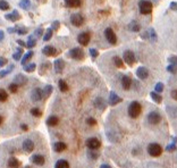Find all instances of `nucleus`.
<instances>
[{"mask_svg":"<svg viewBox=\"0 0 177 168\" xmlns=\"http://www.w3.org/2000/svg\"><path fill=\"white\" fill-rule=\"evenodd\" d=\"M142 111V106L139 101H132L128 106V115L132 118H137Z\"/></svg>","mask_w":177,"mask_h":168,"instance_id":"nucleus-1","label":"nucleus"},{"mask_svg":"<svg viewBox=\"0 0 177 168\" xmlns=\"http://www.w3.org/2000/svg\"><path fill=\"white\" fill-rule=\"evenodd\" d=\"M148 153L150 154L151 157H159V156H161L162 153V148L160 144L158 143H156V142H152L150 143L149 146H148Z\"/></svg>","mask_w":177,"mask_h":168,"instance_id":"nucleus-2","label":"nucleus"},{"mask_svg":"<svg viewBox=\"0 0 177 168\" xmlns=\"http://www.w3.org/2000/svg\"><path fill=\"white\" fill-rule=\"evenodd\" d=\"M139 9L140 13L143 15H148L152 11V4L149 0H141L139 2Z\"/></svg>","mask_w":177,"mask_h":168,"instance_id":"nucleus-3","label":"nucleus"},{"mask_svg":"<svg viewBox=\"0 0 177 168\" xmlns=\"http://www.w3.org/2000/svg\"><path fill=\"white\" fill-rule=\"evenodd\" d=\"M148 122L151 125H157V124H159L161 122V115L158 111H151L148 115Z\"/></svg>","mask_w":177,"mask_h":168,"instance_id":"nucleus-4","label":"nucleus"},{"mask_svg":"<svg viewBox=\"0 0 177 168\" xmlns=\"http://www.w3.org/2000/svg\"><path fill=\"white\" fill-rule=\"evenodd\" d=\"M69 57L75 60H82L84 58V51L81 48H74L69 51Z\"/></svg>","mask_w":177,"mask_h":168,"instance_id":"nucleus-5","label":"nucleus"},{"mask_svg":"<svg viewBox=\"0 0 177 168\" xmlns=\"http://www.w3.org/2000/svg\"><path fill=\"white\" fill-rule=\"evenodd\" d=\"M105 37H106V39H107V41L109 42L110 45H115L117 42L116 34H115L113 29H110V27H108V29H106L105 30Z\"/></svg>","mask_w":177,"mask_h":168,"instance_id":"nucleus-6","label":"nucleus"},{"mask_svg":"<svg viewBox=\"0 0 177 168\" xmlns=\"http://www.w3.org/2000/svg\"><path fill=\"white\" fill-rule=\"evenodd\" d=\"M123 57H124V60L125 63L127 64V65H129V66H133L134 64H135V55H134V53H133L132 50H126L124 53V55H123Z\"/></svg>","mask_w":177,"mask_h":168,"instance_id":"nucleus-7","label":"nucleus"},{"mask_svg":"<svg viewBox=\"0 0 177 168\" xmlns=\"http://www.w3.org/2000/svg\"><path fill=\"white\" fill-rule=\"evenodd\" d=\"M71 23H72L74 26L79 27V26H82L84 23V18L83 16L81 15V14H77V13H75V14H73L72 16H71Z\"/></svg>","mask_w":177,"mask_h":168,"instance_id":"nucleus-8","label":"nucleus"},{"mask_svg":"<svg viewBox=\"0 0 177 168\" xmlns=\"http://www.w3.org/2000/svg\"><path fill=\"white\" fill-rule=\"evenodd\" d=\"M87 147L90 150H98L101 147V142L99 141L98 139L90 138L87 140Z\"/></svg>","mask_w":177,"mask_h":168,"instance_id":"nucleus-9","label":"nucleus"},{"mask_svg":"<svg viewBox=\"0 0 177 168\" xmlns=\"http://www.w3.org/2000/svg\"><path fill=\"white\" fill-rule=\"evenodd\" d=\"M91 40V35L90 33H87V32H82V33L79 34V37H77V41L81 45H89V42Z\"/></svg>","mask_w":177,"mask_h":168,"instance_id":"nucleus-10","label":"nucleus"},{"mask_svg":"<svg viewBox=\"0 0 177 168\" xmlns=\"http://www.w3.org/2000/svg\"><path fill=\"white\" fill-rule=\"evenodd\" d=\"M42 98H43V90H41L40 88H35V89L32 91V93H31V99H32V101L38 102V101H41Z\"/></svg>","mask_w":177,"mask_h":168,"instance_id":"nucleus-11","label":"nucleus"},{"mask_svg":"<svg viewBox=\"0 0 177 168\" xmlns=\"http://www.w3.org/2000/svg\"><path fill=\"white\" fill-rule=\"evenodd\" d=\"M22 148L25 152H32L34 149V142L32 140H30V139H27V140H25V141L23 142Z\"/></svg>","mask_w":177,"mask_h":168,"instance_id":"nucleus-12","label":"nucleus"},{"mask_svg":"<svg viewBox=\"0 0 177 168\" xmlns=\"http://www.w3.org/2000/svg\"><path fill=\"white\" fill-rule=\"evenodd\" d=\"M136 75H137V77L140 80H145L149 76V71H148V68L141 66V67H139L136 69Z\"/></svg>","mask_w":177,"mask_h":168,"instance_id":"nucleus-13","label":"nucleus"},{"mask_svg":"<svg viewBox=\"0 0 177 168\" xmlns=\"http://www.w3.org/2000/svg\"><path fill=\"white\" fill-rule=\"evenodd\" d=\"M109 105L110 106H116L117 104H119L121 101V97H118L116 94V92H114V91H111L109 94Z\"/></svg>","mask_w":177,"mask_h":168,"instance_id":"nucleus-14","label":"nucleus"},{"mask_svg":"<svg viewBox=\"0 0 177 168\" xmlns=\"http://www.w3.org/2000/svg\"><path fill=\"white\" fill-rule=\"evenodd\" d=\"M14 83L15 84H17V85H25L27 83V77L25 76V75L23 74H17L14 77Z\"/></svg>","mask_w":177,"mask_h":168,"instance_id":"nucleus-15","label":"nucleus"},{"mask_svg":"<svg viewBox=\"0 0 177 168\" xmlns=\"http://www.w3.org/2000/svg\"><path fill=\"white\" fill-rule=\"evenodd\" d=\"M31 161H32L34 165L42 166V165H44L45 159L43 156H41V154H34V156H32V158H31Z\"/></svg>","mask_w":177,"mask_h":168,"instance_id":"nucleus-16","label":"nucleus"},{"mask_svg":"<svg viewBox=\"0 0 177 168\" xmlns=\"http://www.w3.org/2000/svg\"><path fill=\"white\" fill-rule=\"evenodd\" d=\"M121 86H123V89L124 90L131 89V86H132V80H131L129 76L124 75V76L121 77Z\"/></svg>","mask_w":177,"mask_h":168,"instance_id":"nucleus-17","label":"nucleus"},{"mask_svg":"<svg viewBox=\"0 0 177 168\" xmlns=\"http://www.w3.org/2000/svg\"><path fill=\"white\" fill-rule=\"evenodd\" d=\"M53 65H55V71H56V73H61V72L64 71L65 63H64V60L60 59V58L55 60Z\"/></svg>","mask_w":177,"mask_h":168,"instance_id":"nucleus-18","label":"nucleus"},{"mask_svg":"<svg viewBox=\"0 0 177 168\" xmlns=\"http://www.w3.org/2000/svg\"><path fill=\"white\" fill-rule=\"evenodd\" d=\"M42 53H43V55H45V56H55L57 53V50L55 47H51V45H45L44 48H43V50H42Z\"/></svg>","mask_w":177,"mask_h":168,"instance_id":"nucleus-19","label":"nucleus"},{"mask_svg":"<svg viewBox=\"0 0 177 168\" xmlns=\"http://www.w3.org/2000/svg\"><path fill=\"white\" fill-rule=\"evenodd\" d=\"M94 106H95L98 109H100V110H105L106 107H107V104H106V101L103 100L102 98L99 97L94 100Z\"/></svg>","mask_w":177,"mask_h":168,"instance_id":"nucleus-20","label":"nucleus"},{"mask_svg":"<svg viewBox=\"0 0 177 168\" xmlns=\"http://www.w3.org/2000/svg\"><path fill=\"white\" fill-rule=\"evenodd\" d=\"M67 149V146H66V143L64 142H56L55 144H53V150L56 151V152H63L65 150Z\"/></svg>","mask_w":177,"mask_h":168,"instance_id":"nucleus-21","label":"nucleus"},{"mask_svg":"<svg viewBox=\"0 0 177 168\" xmlns=\"http://www.w3.org/2000/svg\"><path fill=\"white\" fill-rule=\"evenodd\" d=\"M19 18H21V15H19V13L17 10H14L13 13L6 15V19L10 21V22H16V21H18Z\"/></svg>","mask_w":177,"mask_h":168,"instance_id":"nucleus-22","label":"nucleus"},{"mask_svg":"<svg viewBox=\"0 0 177 168\" xmlns=\"http://www.w3.org/2000/svg\"><path fill=\"white\" fill-rule=\"evenodd\" d=\"M82 1L81 0H65V5L69 8H77L81 6Z\"/></svg>","mask_w":177,"mask_h":168,"instance_id":"nucleus-23","label":"nucleus"},{"mask_svg":"<svg viewBox=\"0 0 177 168\" xmlns=\"http://www.w3.org/2000/svg\"><path fill=\"white\" fill-rule=\"evenodd\" d=\"M58 123H59V118L55 115L48 117V119H47V124H48L49 126H57Z\"/></svg>","mask_w":177,"mask_h":168,"instance_id":"nucleus-24","label":"nucleus"},{"mask_svg":"<svg viewBox=\"0 0 177 168\" xmlns=\"http://www.w3.org/2000/svg\"><path fill=\"white\" fill-rule=\"evenodd\" d=\"M21 162H19L18 159H16V158L11 157L9 160H8V167L9 168H18Z\"/></svg>","mask_w":177,"mask_h":168,"instance_id":"nucleus-25","label":"nucleus"},{"mask_svg":"<svg viewBox=\"0 0 177 168\" xmlns=\"http://www.w3.org/2000/svg\"><path fill=\"white\" fill-rule=\"evenodd\" d=\"M140 29H141L140 24L137 22H135V21H133V22H131L129 24H128V30H129V31H133V32H139Z\"/></svg>","mask_w":177,"mask_h":168,"instance_id":"nucleus-26","label":"nucleus"},{"mask_svg":"<svg viewBox=\"0 0 177 168\" xmlns=\"http://www.w3.org/2000/svg\"><path fill=\"white\" fill-rule=\"evenodd\" d=\"M55 168H69V164L65 159H59L55 165Z\"/></svg>","mask_w":177,"mask_h":168,"instance_id":"nucleus-27","label":"nucleus"},{"mask_svg":"<svg viewBox=\"0 0 177 168\" xmlns=\"http://www.w3.org/2000/svg\"><path fill=\"white\" fill-rule=\"evenodd\" d=\"M33 51H29V53H26L24 56H23V58H22V65L24 66V65H26L27 63H29V60L33 57Z\"/></svg>","mask_w":177,"mask_h":168,"instance_id":"nucleus-28","label":"nucleus"},{"mask_svg":"<svg viewBox=\"0 0 177 168\" xmlns=\"http://www.w3.org/2000/svg\"><path fill=\"white\" fill-rule=\"evenodd\" d=\"M150 96H151V98H152V100L155 101V102H157V104H160V102L162 101V97L160 96V93L156 92V91L151 92Z\"/></svg>","mask_w":177,"mask_h":168,"instance_id":"nucleus-29","label":"nucleus"},{"mask_svg":"<svg viewBox=\"0 0 177 168\" xmlns=\"http://www.w3.org/2000/svg\"><path fill=\"white\" fill-rule=\"evenodd\" d=\"M58 86H59V90H60L61 92H66V91H68V84L65 82L64 80H59Z\"/></svg>","mask_w":177,"mask_h":168,"instance_id":"nucleus-30","label":"nucleus"},{"mask_svg":"<svg viewBox=\"0 0 177 168\" xmlns=\"http://www.w3.org/2000/svg\"><path fill=\"white\" fill-rule=\"evenodd\" d=\"M24 71L27 72V73H32V72L35 71V68H37V65L35 64H26V65H24Z\"/></svg>","mask_w":177,"mask_h":168,"instance_id":"nucleus-31","label":"nucleus"},{"mask_svg":"<svg viewBox=\"0 0 177 168\" xmlns=\"http://www.w3.org/2000/svg\"><path fill=\"white\" fill-rule=\"evenodd\" d=\"M114 64H115V65H116V67H118V68H121L123 66H124L123 59H121V57H118V56L114 57Z\"/></svg>","mask_w":177,"mask_h":168,"instance_id":"nucleus-32","label":"nucleus"},{"mask_svg":"<svg viewBox=\"0 0 177 168\" xmlns=\"http://www.w3.org/2000/svg\"><path fill=\"white\" fill-rule=\"evenodd\" d=\"M52 85H45L44 89H43V97L48 98L51 94V92H52Z\"/></svg>","mask_w":177,"mask_h":168,"instance_id":"nucleus-33","label":"nucleus"},{"mask_svg":"<svg viewBox=\"0 0 177 168\" xmlns=\"http://www.w3.org/2000/svg\"><path fill=\"white\" fill-rule=\"evenodd\" d=\"M19 7L23 8V9H30L31 1L30 0H21V2H19Z\"/></svg>","mask_w":177,"mask_h":168,"instance_id":"nucleus-34","label":"nucleus"},{"mask_svg":"<svg viewBox=\"0 0 177 168\" xmlns=\"http://www.w3.org/2000/svg\"><path fill=\"white\" fill-rule=\"evenodd\" d=\"M176 141H177V139L174 138L173 139V143H170V144H168V146L166 147V151L171 152V151H174V150L176 149Z\"/></svg>","mask_w":177,"mask_h":168,"instance_id":"nucleus-35","label":"nucleus"},{"mask_svg":"<svg viewBox=\"0 0 177 168\" xmlns=\"http://www.w3.org/2000/svg\"><path fill=\"white\" fill-rule=\"evenodd\" d=\"M8 99V93L6 92V90L0 89V102H5Z\"/></svg>","mask_w":177,"mask_h":168,"instance_id":"nucleus-36","label":"nucleus"},{"mask_svg":"<svg viewBox=\"0 0 177 168\" xmlns=\"http://www.w3.org/2000/svg\"><path fill=\"white\" fill-rule=\"evenodd\" d=\"M13 69H14V65H10V67L8 68V69H6V71H0V79H2L6 75H8Z\"/></svg>","mask_w":177,"mask_h":168,"instance_id":"nucleus-37","label":"nucleus"},{"mask_svg":"<svg viewBox=\"0 0 177 168\" xmlns=\"http://www.w3.org/2000/svg\"><path fill=\"white\" fill-rule=\"evenodd\" d=\"M51 37H52V29L50 27V29H48L47 32H45L44 37H43V40H44V41H49L50 39H51Z\"/></svg>","mask_w":177,"mask_h":168,"instance_id":"nucleus-38","label":"nucleus"},{"mask_svg":"<svg viewBox=\"0 0 177 168\" xmlns=\"http://www.w3.org/2000/svg\"><path fill=\"white\" fill-rule=\"evenodd\" d=\"M35 45H37V40L32 37H29V41H27V43H26L27 48H33V47H35Z\"/></svg>","mask_w":177,"mask_h":168,"instance_id":"nucleus-39","label":"nucleus"},{"mask_svg":"<svg viewBox=\"0 0 177 168\" xmlns=\"http://www.w3.org/2000/svg\"><path fill=\"white\" fill-rule=\"evenodd\" d=\"M0 9L1 10H8L9 9V4L5 0H0Z\"/></svg>","mask_w":177,"mask_h":168,"instance_id":"nucleus-40","label":"nucleus"},{"mask_svg":"<svg viewBox=\"0 0 177 168\" xmlns=\"http://www.w3.org/2000/svg\"><path fill=\"white\" fill-rule=\"evenodd\" d=\"M31 114H32L34 117H41L42 116V111L39 108H33L31 110Z\"/></svg>","mask_w":177,"mask_h":168,"instance_id":"nucleus-41","label":"nucleus"},{"mask_svg":"<svg viewBox=\"0 0 177 168\" xmlns=\"http://www.w3.org/2000/svg\"><path fill=\"white\" fill-rule=\"evenodd\" d=\"M9 91H10L11 93H16L18 91V85L15 84V83H11L10 85H9Z\"/></svg>","mask_w":177,"mask_h":168,"instance_id":"nucleus-42","label":"nucleus"},{"mask_svg":"<svg viewBox=\"0 0 177 168\" xmlns=\"http://www.w3.org/2000/svg\"><path fill=\"white\" fill-rule=\"evenodd\" d=\"M162 90H164V84H162L161 82H158L155 86V91L158 92V93H160V92H162Z\"/></svg>","mask_w":177,"mask_h":168,"instance_id":"nucleus-43","label":"nucleus"},{"mask_svg":"<svg viewBox=\"0 0 177 168\" xmlns=\"http://www.w3.org/2000/svg\"><path fill=\"white\" fill-rule=\"evenodd\" d=\"M167 71L170 72V73H173V74H176V73H177V66H176V65H171V64H169V66L167 67Z\"/></svg>","mask_w":177,"mask_h":168,"instance_id":"nucleus-44","label":"nucleus"},{"mask_svg":"<svg viewBox=\"0 0 177 168\" xmlns=\"http://www.w3.org/2000/svg\"><path fill=\"white\" fill-rule=\"evenodd\" d=\"M94 151H95V150H90L87 154H89V157H90L91 159H98V158H99V154H98L97 152H94Z\"/></svg>","mask_w":177,"mask_h":168,"instance_id":"nucleus-45","label":"nucleus"},{"mask_svg":"<svg viewBox=\"0 0 177 168\" xmlns=\"http://www.w3.org/2000/svg\"><path fill=\"white\" fill-rule=\"evenodd\" d=\"M87 124L89 126H94V125H97V120L94 119V118H92V117H90V118L87 119Z\"/></svg>","mask_w":177,"mask_h":168,"instance_id":"nucleus-46","label":"nucleus"},{"mask_svg":"<svg viewBox=\"0 0 177 168\" xmlns=\"http://www.w3.org/2000/svg\"><path fill=\"white\" fill-rule=\"evenodd\" d=\"M90 55L92 58H97V57L99 56V51L97 50V49H90Z\"/></svg>","mask_w":177,"mask_h":168,"instance_id":"nucleus-47","label":"nucleus"},{"mask_svg":"<svg viewBox=\"0 0 177 168\" xmlns=\"http://www.w3.org/2000/svg\"><path fill=\"white\" fill-rule=\"evenodd\" d=\"M149 33H150V37L152 41H156L157 40V34H156L155 30L153 29H150V31H149Z\"/></svg>","mask_w":177,"mask_h":168,"instance_id":"nucleus-48","label":"nucleus"},{"mask_svg":"<svg viewBox=\"0 0 177 168\" xmlns=\"http://www.w3.org/2000/svg\"><path fill=\"white\" fill-rule=\"evenodd\" d=\"M168 61H169V64H171V65H176L177 66V56H171L168 58Z\"/></svg>","mask_w":177,"mask_h":168,"instance_id":"nucleus-49","label":"nucleus"},{"mask_svg":"<svg viewBox=\"0 0 177 168\" xmlns=\"http://www.w3.org/2000/svg\"><path fill=\"white\" fill-rule=\"evenodd\" d=\"M21 56H22V51L18 50V51H16V53L13 55V58L15 60H21Z\"/></svg>","mask_w":177,"mask_h":168,"instance_id":"nucleus-50","label":"nucleus"},{"mask_svg":"<svg viewBox=\"0 0 177 168\" xmlns=\"http://www.w3.org/2000/svg\"><path fill=\"white\" fill-rule=\"evenodd\" d=\"M7 64H8V60L6 59V58L0 57V67H4V66H6Z\"/></svg>","mask_w":177,"mask_h":168,"instance_id":"nucleus-51","label":"nucleus"},{"mask_svg":"<svg viewBox=\"0 0 177 168\" xmlns=\"http://www.w3.org/2000/svg\"><path fill=\"white\" fill-rule=\"evenodd\" d=\"M59 26H60V24H59V22L58 21H55V22L52 23V26H51V29L55 31H57L58 29H59Z\"/></svg>","mask_w":177,"mask_h":168,"instance_id":"nucleus-52","label":"nucleus"},{"mask_svg":"<svg viewBox=\"0 0 177 168\" xmlns=\"http://www.w3.org/2000/svg\"><path fill=\"white\" fill-rule=\"evenodd\" d=\"M42 33H43V30H42V27H39V29H37V31H35V37H41L42 35Z\"/></svg>","mask_w":177,"mask_h":168,"instance_id":"nucleus-53","label":"nucleus"},{"mask_svg":"<svg viewBox=\"0 0 177 168\" xmlns=\"http://www.w3.org/2000/svg\"><path fill=\"white\" fill-rule=\"evenodd\" d=\"M170 9L174 10V11H177V2H176V1L170 2Z\"/></svg>","mask_w":177,"mask_h":168,"instance_id":"nucleus-54","label":"nucleus"},{"mask_svg":"<svg viewBox=\"0 0 177 168\" xmlns=\"http://www.w3.org/2000/svg\"><path fill=\"white\" fill-rule=\"evenodd\" d=\"M170 96H171L173 99H175V100L177 101V90H173V91L170 92Z\"/></svg>","mask_w":177,"mask_h":168,"instance_id":"nucleus-55","label":"nucleus"},{"mask_svg":"<svg viewBox=\"0 0 177 168\" xmlns=\"http://www.w3.org/2000/svg\"><path fill=\"white\" fill-rule=\"evenodd\" d=\"M27 32V30L26 29H18V30H17V33L18 34H21V35H23V34H25Z\"/></svg>","mask_w":177,"mask_h":168,"instance_id":"nucleus-56","label":"nucleus"},{"mask_svg":"<svg viewBox=\"0 0 177 168\" xmlns=\"http://www.w3.org/2000/svg\"><path fill=\"white\" fill-rule=\"evenodd\" d=\"M21 128H22L23 131H27V130H29V126L25 125V124H22V125H21Z\"/></svg>","mask_w":177,"mask_h":168,"instance_id":"nucleus-57","label":"nucleus"},{"mask_svg":"<svg viewBox=\"0 0 177 168\" xmlns=\"http://www.w3.org/2000/svg\"><path fill=\"white\" fill-rule=\"evenodd\" d=\"M17 43H18L19 45H22V47H25V45H25V42H23L22 40H18V41H17Z\"/></svg>","mask_w":177,"mask_h":168,"instance_id":"nucleus-58","label":"nucleus"},{"mask_svg":"<svg viewBox=\"0 0 177 168\" xmlns=\"http://www.w3.org/2000/svg\"><path fill=\"white\" fill-rule=\"evenodd\" d=\"M100 168H111L109 166V165H107V164H103V165H101V166H100Z\"/></svg>","mask_w":177,"mask_h":168,"instance_id":"nucleus-59","label":"nucleus"},{"mask_svg":"<svg viewBox=\"0 0 177 168\" xmlns=\"http://www.w3.org/2000/svg\"><path fill=\"white\" fill-rule=\"evenodd\" d=\"M2 40H4V32L0 31V41H2Z\"/></svg>","mask_w":177,"mask_h":168,"instance_id":"nucleus-60","label":"nucleus"},{"mask_svg":"<svg viewBox=\"0 0 177 168\" xmlns=\"http://www.w3.org/2000/svg\"><path fill=\"white\" fill-rule=\"evenodd\" d=\"M1 123H2V117L0 116V125H1Z\"/></svg>","mask_w":177,"mask_h":168,"instance_id":"nucleus-61","label":"nucleus"},{"mask_svg":"<svg viewBox=\"0 0 177 168\" xmlns=\"http://www.w3.org/2000/svg\"><path fill=\"white\" fill-rule=\"evenodd\" d=\"M25 168H30V167H29V166H27V167H25Z\"/></svg>","mask_w":177,"mask_h":168,"instance_id":"nucleus-62","label":"nucleus"}]
</instances>
